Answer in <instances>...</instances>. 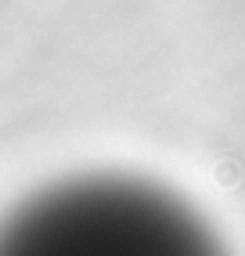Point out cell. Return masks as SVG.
<instances>
[{"label": "cell", "mask_w": 245, "mask_h": 256, "mask_svg": "<svg viewBox=\"0 0 245 256\" xmlns=\"http://www.w3.org/2000/svg\"><path fill=\"white\" fill-rule=\"evenodd\" d=\"M213 249L198 213L144 180L83 177L32 195L0 228V252H134Z\"/></svg>", "instance_id": "6da1fadb"}]
</instances>
